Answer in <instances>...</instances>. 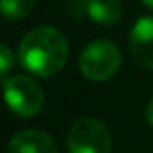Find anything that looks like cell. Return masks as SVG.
<instances>
[{"label":"cell","instance_id":"obj_1","mask_svg":"<svg viewBox=\"0 0 153 153\" xmlns=\"http://www.w3.org/2000/svg\"><path fill=\"white\" fill-rule=\"evenodd\" d=\"M68 59V42L65 34L52 25H40L29 31L18 45L20 65L38 76L52 78L63 70Z\"/></svg>","mask_w":153,"mask_h":153},{"label":"cell","instance_id":"obj_2","mask_svg":"<svg viewBox=\"0 0 153 153\" xmlns=\"http://www.w3.org/2000/svg\"><path fill=\"white\" fill-rule=\"evenodd\" d=\"M121 67V51L112 40L90 42L79 56V70L87 79L106 81Z\"/></svg>","mask_w":153,"mask_h":153},{"label":"cell","instance_id":"obj_3","mask_svg":"<svg viewBox=\"0 0 153 153\" xmlns=\"http://www.w3.org/2000/svg\"><path fill=\"white\" fill-rule=\"evenodd\" d=\"M67 148L68 153H110L112 133L99 119L83 117L68 130Z\"/></svg>","mask_w":153,"mask_h":153},{"label":"cell","instance_id":"obj_4","mask_svg":"<svg viewBox=\"0 0 153 153\" xmlns=\"http://www.w3.org/2000/svg\"><path fill=\"white\" fill-rule=\"evenodd\" d=\"M4 101L18 117H33L43 106V90L33 78L16 74L4 81Z\"/></svg>","mask_w":153,"mask_h":153},{"label":"cell","instance_id":"obj_5","mask_svg":"<svg viewBox=\"0 0 153 153\" xmlns=\"http://www.w3.org/2000/svg\"><path fill=\"white\" fill-rule=\"evenodd\" d=\"M130 52L133 59L148 70H153V15L135 22L130 33Z\"/></svg>","mask_w":153,"mask_h":153},{"label":"cell","instance_id":"obj_6","mask_svg":"<svg viewBox=\"0 0 153 153\" xmlns=\"http://www.w3.org/2000/svg\"><path fill=\"white\" fill-rule=\"evenodd\" d=\"M7 153H59V144L47 131L29 128L11 137Z\"/></svg>","mask_w":153,"mask_h":153},{"label":"cell","instance_id":"obj_7","mask_svg":"<svg viewBox=\"0 0 153 153\" xmlns=\"http://www.w3.org/2000/svg\"><path fill=\"white\" fill-rule=\"evenodd\" d=\"M88 18L99 25H115L123 18L121 0H87Z\"/></svg>","mask_w":153,"mask_h":153},{"label":"cell","instance_id":"obj_8","mask_svg":"<svg viewBox=\"0 0 153 153\" xmlns=\"http://www.w3.org/2000/svg\"><path fill=\"white\" fill-rule=\"evenodd\" d=\"M34 6L36 0H0V15L7 20H20L25 18Z\"/></svg>","mask_w":153,"mask_h":153},{"label":"cell","instance_id":"obj_9","mask_svg":"<svg viewBox=\"0 0 153 153\" xmlns=\"http://www.w3.org/2000/svg\"><path fill=\"white\" fill-rule=\"evenodd\" d=\"M13 65H15V54H13V51L7 45H4L2 42H0V76L7 74L13 68Z\"/></svg>","mask_w":153,"mask_h":153},{"label":"cell","instance_id":"obj_10","mask_svg":"<svg viewBox=\"0 0 153 153\" xmlns=\"http://www.w3.org/2000/svg\"><path fill=\"white\" fill-rule=\"evenodd\" d=\"M67 9H68V13L74 18H85V16H88L87 0H70L68 6H67Z\"/></svg>","mask_w":153,"mask_h":153},{"label":"cell","instance_id":"obj_11","mask_svg":"<svg viewBox=\"0 0 153 153\" xmlns=\"http://www.w3.org/2000/svg\"><path fill=\"white\" fill-rule=\"evenodd\" d=\"M144 115H146V123L149 124V126H153V97L148 101V105H146V112H144Z\"/></svg>","mask_w":153,"mask_h":153},{"label":"cell","instance_id":"obj_12","mask_svg":"<svg viewBox=\"0 0 153 153\" xmlns=\"http://www.w3.org/2000/svg\"><path fill=\"white\" fill-rule=\"evenodd\" d=\"M140 2H142L148 9H153V0H140Z\"/></svg>","mask_w":153,"mask_h":153}]
</instances>
